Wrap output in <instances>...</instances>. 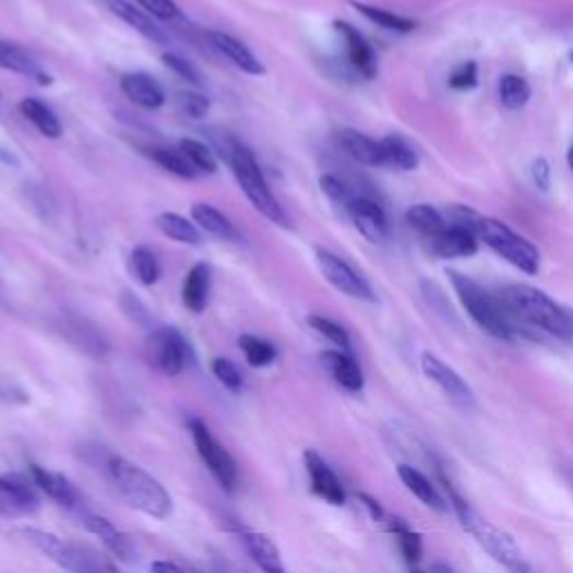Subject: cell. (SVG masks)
Wrapping results in <instances>:
<instances>
[{
    "mask_svg": "<svg viewBox=\"0 0 573 573\" xmlns=\"http://www.w3.org/2000/svg\"><path fill=\"white\" fill-rule=\"evenodd\" d=\"M40 506V491L29 475L0 473V515L27 517Z\"/></svg>",
    "mask_w": 573,
    "mask_h": 573,
    "instance_id": "cell-11",
    "label": "cell"
},
{
    "mask_svg": "<svg viewBox=\"0 0 573 573\" xmlns=\"http://www.w3.org/2000/svg\"><path fill=\"white\" fill-rule=\"evenodd\" d=\"M146 357L162 374L178 377L189 363V343L178 330L159 327L148 336Z\"/></svg>",
    "mask_w": 573,
    "mask_h": 573,
    "instance_id": "cell-9",
    "label": "cell"
},
{
    "mask_svg": "<svg viewBox=\"0 0 573 573\" xmlns=\"http://www.w3.org/2000/svg\"><path fill=\"white\" fill-rule=\"evenodd\" d=\"M566 164H569V168H571V172H573V144H571V148H569V153H566Z\"/></svg>",
    "mask_w": 573,
    "mask_h": 573,
    "instance_id": "cell-52",
    "label": "cell"
},
{
    "mask_svg": "<svg viewBox=\"0 0 573 573\" xmlns=\"http://www.w3.org/2000/svg\"><path fill=\"white\" fill-rule=\"evenodd\" d=\"M21 534L38 553H43L57 566L70 573H117V569L99 551L91 547L68 542L50 532H43V528H34V526L23 528Z\"/></svg>",
    "mask_w": 573,
    "mask_h": 573,
    "instance_id": "cell-5",
    "label": "cell"
},
{
    "mask_svg": "<svg viewBox=\"0 0 573 573\" xmlns=\"http://www.w3.org/2000/svg\"><path fill=\"white\" fill-rule=\"evenodd\" d=\"M479 249V238L468 229L459 225H449L446 231L430 238V251L437 258L453 260V258H468L475 255Z\"/></svg>",
    "mask_w": 573,
    "mask_h": 573,
    "instance_id": "cell-18",
    "label": "cell"
},
{
    "mask_svg": "<svg viewBox=\"0 0 573 573\" xmlns=\"http://www.w3.org/2000/svg\"><path fill=\"white\" fill-rule=\"evenodd\" d=\"M564 475H566V479H569V484H571V487H573V470H566Z\"/></svg>",
    "mask_w": 573,
    "mask_h": 573,
    "instance_id": "cell-53",
    "label": "cell"
},
{
    "mask_svg": "<svg viewBox=\"0 0 573 573\" xmlns=\"http://www.w3.org/2000/svg\"><path fill=\"white\" fill-rule=\"evenodd\" d=\"M229 166L236 175V180L242 189V193L247 195V200L253 204V208L270 219V223L289 229V217L283 211L280 202L274 198L267 180H264V175L255 162V155L238 144L229 157Z\"/></svg>",
    "mask_w": 573,
    "mask_h": 573,
    "instance_id": "cell-7",
    "label": "cell"
},
{
    "mask_svg": "<svg viewBox=\"0 0 573 573\" xmlns=\"http://www.w3.org/2000/svg\"><path fill=\"white\" fill-rule=\"evenodd\" d=\"M477 83H479V74H477V63L475 61L459 63L449 76V85L453 87V91H459V93L473 91V87H477Z\"/></svg>",
    "mask_w": 573,
    "mask_h": 573,
    "instance_id": "cell-44",
    "label": "cell"
},
{
    "mask_svg": "<svg viewBox=\"0 0 573 573\" xmlns=\"http://www.w3.org/2000/svg\"><path fill=\"white\" fill-rule=\"evenodd\" d=\"M307 325H310L314 332H319L323 338H327L332 345H336L338 349H343V351L349 349V345H351V343H349V334H347V330H345L343 325H338L336 321L314 314V317L307 319Z\"/></svg>",
    "mask_w": 573,
    "mask_h": 573,
    "instance_id": "cell-40",
    "label": "cell"
},
{
    "mask_svg": "<svg viewBox=\"0 0 573 573\" xmlns=\"http://www.w3.org/2000/svg\"><path fill=\"white\" fill-rule=\"evenodd\" d=\"M151 159L157 162L164 170L178 175L182 180H195L198 178V170L193 168V164L187 159V155L182 151H170V148H151L148 151Z\"/></svg>",
    "mask_w": 573,
    "mask_h": 573,
    "instance_id": "cell-38",
    "label": "cell"
},
{
    "mask_svg": "<svg viewBox=\"0 0 573 573\" xmlns=\"http://www.w3.org/2000/svg\"><path fill=\"white\" fill-rule=\"evenodd\" d=\"M189 430L193 437L195 451L204 466L211 470V475L217 479V484L227 491H234L238 484V464L231 457V453L217 442L208 426L202 419H191Z\"/></svg>",
    "mask_w": 573,
    "mask_h": 573,
    "instance_id": "cell-8",
    "label": "cell"
},
{
    "mask_svg": "<svg viewBox=\"0 0 573 573\" xmlns=\"http://www.w3.org/2000/svg\"><path fill=\"white\" fill-rule=\"evenodd\" d=\"M428 573H457L449 562H434Z\"/></svg>",
    "mask_w": 573,
    "mask_h": 573,
    "instance_id": "cell-50",
    "label": "cell"
},
{
    "mask_svg": "<svg viewBox=\"0 0 573 573\" xmlns=\"http://www.w3.org/2000/svg\"><path fill=\"white\" fill-rule=\"evenodd\" d=\"M357 500L368 509V513H370V517L374 520V522H385L387 520V513H385V509L379 504V500H374L372 496H368V493H357Z\"/></svg>",
    "mask_w": 573,
    "mask_h": 573,
    "instance_id": "cell-48",
    "label": "cell"
},
{
    "mask_svg": "<svg viewBox=\"0 0 573 573\" xmlns=\"http://www.w3.org/2000/svg\"><path fill=\"white\" fill-rule=\"evenodd\" d=\"M513 571H515V573H540V571H536L532 564H526V562H520Z\"/></svg>",
    "mask_w": 573,
    "mask_h": 573,
    "instance_id": "cell-51",
    "label": "cell"
},
{
    "mask_svg": "<svg viewBox=\"0 0 573 573\" xmlns=\"http://www.w3.org/2000/svg\"><path fill=\"white\" fill-rule=\"evenodd\" d=\"M305 468L310 475V487L317 498L332 506H343L347 502V493L338 475L332 470V466L317 453V451H305Z\"/></svg>",
    "mask_w": 573,
    "mask_h": 573,
    "instance_id": "cell-13",
    "label": "cell"
},
{
    "mask_svg": "<svg viewBox=\"0 0 573 573\" xmlns=\"http://www.w3.org/2000/svg\"><path fill=\"white\" fill-rule=\"evenodd\" d=\"M242 542L251 556V560L264 571V573H289L280 549L274 545V540L270 536H264L260 532H242Z\"/></svg>",
    "mask_w": 573,
    "mask_h": 573,
    "instance_id": "cell-24",
    "label": "cell"
},
{
    "mask_svg": "<svg viewBox=\"0 0 573 573\" xmlns=\"http://www.w3.org/2000/svg\"><path fill=\"white\" fill-rule=\"evenodd\" d=\"M208 40H211V46L223 55L225 59H229L236 68H240L242 72L251 74V76H262L264 74V65L262 61L244 46L242 40L234 38L231 34H225V32H208L206 34Z\"/></svg>",
    "mask_w": 573,
    "mask_h": 573,
    "instance_id": "cell-19",
    "label": "cell"
},
{
    "mask_svg": "<svg viewBox=\"0 0 573 573\" xmlns=\"http://www.w3.org/2000/svg\"><path fill=\"white\" fill-rule=\"evenodd\" d=\"M130 272L142 285L151 287L162 278V264L148 247H138L130 253Z\"/></svg>",
    "mask_w": 573,
    "mask_h": 573,
    "instance_id": "cell-37",
    "label": "cell"
},
{
    "mask_svg": "<svg viewBox=\"0 0 573 573\" xmlns=\"http://www.w3.org/2000/svg\"><path fill=\"white\" fill-rule=\"evenodd\" d=\"M148 16H155L159 21H172L180 16V8L175 0H138Z\"/></svg>",
    "mask_w": 573,
    "mask_h": 573,
    "instance_id": "cell-46",
    "label": "cell"
},
{
    "mask_svg": "<svg viewBox=\"0 0 573 573\" xmlns=\"http://www.w3.org/2000/svg\"><path fill=\"white\" fill-rule=\"evenodd\" d=\"M121 91L123 95L142 108L148 110H157L164 106L166 95H164V87L148 74L144 72H130L121 76Z\"/></svg>",
    "mask_w": 573,
    "mask_h": 573,
    "instance_id": "cell-21",
    "label": "cell"
},
{
    "mask_svg": "<svg viewBox=\"0 0 573 573\" xmlns=\"http://www.w3.org/2000/svg\"><path fill=\"white\" fill-rule=\"evenodd\" d=\"M0 68L36 79L40 85L52 83V79L40 70V65L32 59V55H27L21 46L10 40H0Z\"/></svg>",
    "mask_w": 573,
    "mask_h": 573,
    "instance_id": "cell-27",
    "label": "cell"
},
{
    "mask_svg": "<svg viewBox=\"0 0 573 573\" xmlns=\"http://www.w3.org/2000/svg\"><path fill=\"white\" fill-rule=\"evenodd\" d=\"M351 223H355L357 231L372 244H383L390 238V225L387 215L379 202L372 198H357L347 206Z\"/></svg>",
    "mask_w": 573,
    "mask_h": 573,
    "instance_id": "cell-14",
    "label": "cell"
},
{
    "mask_svg": "<svg viewBox=\"0 0 573 573\" xmlns=\"http://www.w3.org/2000/svg\"><path fill=\"white\" fill-rule=\"evenodd\" d=\"M532 180L536 184V189H540L542 193H547L551 189V166L545 157L534 159L532 164Z\"/></svg>",
    "mask_w": 573,
    "mask_h": 573,
    "instance_id": "cell-47",
    "label": "cell"
},
{
    "mask_svg": "<svg viewBox=\"0 0 573 573\" xmlns=\"http://www.w3.org/2000/svg\"><path fill=\"white\" fill-rule=\"evenodd\" d=\"M343 148L355 157L363 166H383V153H381V142L363 135L359 130H341L338 135Z\"/></svg>",
    "mask_w": 573,
    "mask_h": 573,
    "instance_id": "cell-29",
    "label": "cell"
},
{
    "mask_svg": "<svg viewBox=\"0 0 573 573\" xmlns=\"http://www.w3.org/2000/svg\"><path fill=\"white\" fill-rule=\"evenodd\" d=\"M396 475L404 481V487L428 509L437 511V513H449V500L437 491L434 484L415 466L410 464H399L396 466Z\"/></svg>",
    "mask_w": 573,
    "mask_h": 573,
    "instance_id": "cell-20",
    "label": "cell"
},
{
    "mask_svg": "<svg viewBox=\"0 0 573 573\" xmlns=\"http://www.w3.org/2000/svg\"><path fill=\"white\" fill-rule=\"evenodd\" d=\"M410 573H426V571H421V569H417V566H413V571Z\"/></svg>",
    "mask_w": 573,
    "mask_h": 573,
    "instance_id": "cell-54",
    "label": "cell"
},
{
    "mask_svg": "<svg viewBox=\"0 0 573 573\" xmlns=\"http://www.w3.org/2000/svg\"><path fill=\"white\" fill-rule=\"evenodd\" d=\"M500 102L506 110H522L528 99H532V85H528V81L524 76H517V74H504L500 79Z\"/></svg>",
    "mask_w": 573,
    "mask_h": 573,
    "instance_id": "cell-36",
    "label": "cell"
},
{
    "mask_svg": "<svg viewBox=\"0 0 573 573\" xmlns=\"http://www.w3.org/2000/svg\"><path fill=\"white\" fill-rule=\"evenodd\" d=\"M571 59H573V52H571Z\"/></svg>",
    "mask_w": 573,
    "mask_h": 573,
    "instance_id": "cell-55",
    "label": "cell"
},
{
    "mask_svg": "<svg viewBox=\"0 0 573 573\" xmlns=\"http://www.w3.org/2000/svg\"><path fill=\"white\" fill-rule=\"evenodd\" d=\"M446 276L459 302L464 305V310L484 332L500 341H515L517 336H532V332H526L528 325H524L520 319L513 317V312L509 310L500 296H493L489 289H484L479 283H475L473 278L455 270H449Z\"/></svg>",
    "mask_w": 573,
    "mask_h": 573,
    "instance_id": "cell-2",
    "label": "cell"
},
{
    "mask_svg": "<svg viewBox=\"0 0 573 573\" xmlns=\"http://www.w3.org/2000/svg\"><path fill=\"white\" fill-rule=\"evenodd\" d=\"M104 5L108 8L110 14H115L126 25H130L132 29L140 32L144 38L157 43V46H166L168 43V36L164 34V29L159 25H155V21L146 12H142L132 3H128V0H104Z\"/></svg>",
    "mask_w": 573,
    "mask_h": 573,
    "instance_id": "cell-23",
    "label": "cell"
},
{
    "mask_svg": "<svg viewBox=\"0 0 573 573\" xmlns=\"http://www.w3.org/2000/svg\"><path fill=\"white\" fill-rule=\"evenodd\" d=\"M180 151L187 155V159L193 164L195 170L200 172H215L217 170V159L211 146L198 140H182Z\"/></svg>",
    "mask_w": 573,
    "mask_h": 573,
    "instance_id": "cell-39",
    "label": "cell"
},
{
    "mask_svg": "<svg viewBox=\"0 0 573 573\" xmlns=\"http://www.w3.org/2000/svg\"><path fill=\"white\" fill-rule=\"evenodd\" d=\"M23 117L34 123V128L40 132L43 138H48V140H59L63 135V126L59 121V117L55 115V110L48 106V104H43L40 99L36 97H25L21 104H19Z\"/></svg>",
    "mask_w": 573,
    "mask_h": 573,
    "instance_id": "cell-28",
    "label": "cell"
},
{
    "mask_svg": "<svg viewBox=\"0 0 573 573\" xmlns=\"http://www.w3.org/2000/svg\"><path fill=\"white\" fill-rule=\"evenodd\" d=\"M317 262H319V270L321 274L327 278V283L332 287H336L341 294L349 296V298H357V300H366V302H374L377 294L370 287V283L347 264L341 255L327 251V249H317Z\"/></svg>",
    "mask_w": 573,
    "mask_h": 573,
    "instance_id": "cell-10",
    "label": "cell"
},
{
    "mask_svg": "<svg viewBox=\"0 0 573 573\" xmlns=\"http://www.w3.org/2000/svg\"><path fill=\"white\" fill-rule=\"evenodd\" d=\"M191 217L202 231H206L213 238H219L225 242H240L242 240L240 231L234 227L231 219L223 211H217L211 204H193Z\"/></svg>",
    "mask_w": 573,
    "mask_h": 573,
    "instance_id": "cell-25",
    "label": "cell"
},
{
    "mask_svg": "<svg viewBox=\"0 0 573 573\" xmlns=\"http://www.w3.org/2000/svg\"><path fill=\"white\" fill-rule=\"evenodd\" d=\"M500 298L524 325L542 330L560 343L573 347V307L558 302L538 287L513 283L500 291Z\"/></svg>",
    "mask_w": 573,
    "mask_h": 573,
    "instance_id": "cell-1",
    "label": "cell"
},
{
    "mask_svg": "<svg viewBox=\"0 0 573 573\" xmlns=\"http://www.w3.org/2000/svg\"><path fill=\"white\" fill-rule=\"evenodd\" d=\"M108 475L115 489L132 509H138L153 520H166L172 513V498L164 489V484L135 462L126 457H110Z\"/></svg>",
    "mask_w": 573,
    "mask_h": 573,
    "instance_id": "cell-3",
    "label": "cell"
},
{
    "mask_svg": "<svg viewBox=\"0 0 573 573\" xmlns=\"http://www.w3.org/2000/svg\"><path fill=\"white\" fill-rule=\"evenodd\" d=\"M351 8H355L363 19H368L370 23L387 29V32H396V34H408L417 27V23L413 19H406L402 14H394L390 10H383V8H374V5H368V3H359V0H351L349 3Z\"/></svg>",
    "mask_w": 573,
    "mask_h": 573,
    "instance_id": "cell-33",
    "label": "cell"
},
{
    "mask_svg": "<svg viewBox=\"0 0 573 573\" xmlns=\"http://www.w3.org/2000/svg\"><path fill=\"white\" fill-rule=\"evenodd\" d=\"M81 522L83 526L91 532L93 536L99 538V542L117 558V560H123V562H130L132 556H135V547H132L130 538L119 532V528L106 520L104 515H97V513H81Z\"/></svg>",
    "mask_w": 573,
    "mask_h": 573,
    "instance_id": "cell-16",
    "label": "cell"
},
{
    "mask_svg": "<svg viewBox=\"0 0 573 573\" xmlns=\"http://www.w3.org/2000/svg\"><path fill=\"white\" fill-rule=\"evenodd\" d=\"M238 345L251 368H267L278 359V349L270 341H264L260 336L242 334L238 338Z\"/></svg>",
    "mask_w": 573,
    "mask_h": 573,
    "instance_id": "cell-35",
    "label": "cell"
},
{
    "mask_svg": "<svg viewBox=\"0 0 573 573\" xmlns=\"http://www.w3.org/2000/svg\"><path fill=\"white\" fill-rule=\"evenodd\" d=\"M387 524V532L394 534L396 542H399V549L404 553V560L410 564V566H417L419 560H421V553H423V542H421V536L417 532H413V528L399 520V517H387L385 520Z\"/></svg>",
    "mask_w": 573,
    "mask_h": 573,
    "instance_id": "cell-34",
    "label": "cell"
},
{
    "mask_svg": "<svg viewBox=\"0 0 573 573\" xmlns=\"http://www.w3.org/2000/svg\"><path fill=\"white\" fill-rule=\"evenodd\" d=\"M470 231L479 238V242L491 247L520 272L528 276H536L540 272V251L536 249V244L515 234L502 219L475 215L470 223Z\"/></svg>",
    "mask_w": 573,
    "mask_h": 573,
    "instance_id": "cell-6",
    "label": "cell"
},
{
    "mask_svg": "<svg viewBox=\"0 0 573 573\" xmlns=\"http://www.w3.org/2000/svg\"><path fill=\"white\" fill-rule=\"evenodd\" d=\"M444 481V489L449 493V504L451 509L457 513L459 524L466 528V532L475 538V542L487 551L493 560L502 562L509 569H515L520 562H524L522 558V549L517 547V542L513 540L511 534H506L504 528L496 526L491 520L484 517L479 511H475L462 496L459 491L453 487L451 479L446 475H442Z\"/></svg>",
    "mask_w": 573,
    "mask_h": 573,
    "instance_id": "cell-4",
    "label": "cell"
},
{
    "mask_svg": "<svg viewBox=\"0 0 573 573\" xmlns=\"http://www.w3.org/2000/svg\"><path fill=\"white\" fill-rule=\"evenodd\" d=\"M29 477L34 479V484L38 487L40 493H46L50 500H55L57 504L65 506V509H79L81 498L79 491L74 489V484L55 470H48L46 466H38L32 464L29 466Z\"/></svg>",
    "mask_w": 573,
    "mask_h": 573,
    "instance_id": "cell-17",
    "label": "cell"
},
{
    "mask_svg": "<svg viewBox=\"0 0 573 573\" xmlns=\"http://www.w3.org/2000/svg\"><path fill=\"white\" fill-rule=\"evenodd\" d=\"M334 27L345 38L351 68H355L363 79H374L379 74V63H377V55L368 43V38L355 25H349L345 21H336Z\"/></svg>",
    "mask_w": 573,
    "mask_h": 573,
    "instance_id": "cell-15",
    "label": "cell"
},
{
    "mask_svg": "<svg viewBox=\"0 0 573 573\" xmlns=\"http://www.w3.org/2000/svg\"><path fill=\"white\" fill-rule=\"evenodd\" d=\"M211 294V270L204 262L193 264L182 283V302L189 312L202 314Z\"/></svg>",
    "mask_w": 573,
    "mask_h": 573,
    "instance_id": "cell-26",
    "label": "cell"
},
{
    "mask_svg": "<svg viewBox=\"0 0 573 573\" xmlns=\"http://www.w3.org/2000/svg\"><path fill=\"white\" fill-rule=\"evenodd\" d=\"M162 61H164V65H166L168 70H172L180 79H184L187 83H193V85H198V87L204 83L202 72H200L191 61H187L184 57L166 52V55L162 57Z\"/></svg>",
    "mask_w": 573,
    "mask_h": 573,
    "instance_id": "cell-42",
    "label": "cell"
},
{
    "mask_svg": "<svg viewBox=\"0 0 573 573\" xmlns=\"http://www.w3.org/2000/svg\"><path fill=\"white\" fill-rule=\"evenodd\" d=\"M321 191H323L334 204H343L345 208L357 200V195L351 193V189H349L341 178H336V175H323V178H321Z\"/></svg>",
    "mask_w": 573,
    "mask_h": 573,
    "instance_id": "cell-43",
    "label": "cell"
},
{
    "mask_svg": "<svg viewBox=\"0 0 573 573\" xmlns=\"http://www.w3.org/2000/svg\"><path fill=\"white\" fill-rule=\"evenodd\" d=\"M406 223L428 238H434L449 229V217L430 204L410 206L406 213Z\"/></svg>",
    "mask_w": 573,
    "mask_h": 573,
    "instance_id": "cell-31",
    "label": "cell"
},
{
    "mask_svg": "<svg viewBox=\"0 0 573 573\" xmlns=\"http://www.w3.org/2000/svg\"><path fill=\"white\" fill-rule=\"evenodd\" d=\"M178 108L182 115H187L191 119H204L208 108H211V102L204 95L189 91V93L178 95Z\"/></svg>",
    "mask_w": 573,
    "mask_h": 573,
    "instance_id": "cell-45",
    "label": "cell"
},
{
    "mask_svg": "<svg viewBox=\"0 0 573 573\" xmlns=\"http://www.w3.org/2000/svg\"><path fill=\"white\" fill-rule=\"evenodd\" d=\"M155 225L166 238L180 242V244H200L202 242V234H200L198 225L191 223V219L178 215V213H159L155 219Z\"/></svg>",
    "mask_w": 573,
    "mask_h": 573,
    "instance_id": "cell-32",
    "label": "cell"
},
{
    "mask_svg": "<svg viewBox=\"0 0 573 573\" xmlns=\"http://www.w3.org/2000/svg\"><path fill=\"white\" fill-rule=\"evenodd\" d=\"M211 370H213V377L223 383L227 390L231 392H240L242 390V372L238 370V366L229 359H213L211 363Z\"/></svg>",
    "mask_w": 573,
    "mask_h": 573,
    "instance_id": "cell-41",
    "label": "cell"
},
{
    "mask_svg": "<svg viewBox=\"0 0 573 573\" xmlns=\"http://www.w3.org/2000/svg\"><path fill=\"white\" fill-rule=\"evenodd\" d=\"M421 370L439 390H442L449 396V399L457 408L475 410V406H477L475 392L462 379V374L455 368H451L446 361H442L439 357L430 355V351H423V355H421Z\"/></svg>",
    "mask_w": 573,
    "mask_h": 573,
    "instance_id": "cell-12",
    "label": "cell"
},
{
    "mask_svg": "<svg viewBox=\"0 0 573 573\" xmlns=\"http://www.w3.org/2000/svg\"><path fill=\"white\" fill-rule=\"evenodd\" d=\"M321 361L325 370L332 374V379L347 392H361L366 385L363 372L359 363L351 359L343 349H327L321 355Z\"/></svg>",
    "mask_w": 573,
    "mask_h": 573,
    "instance_id": "cell-22",
    "label": "cell"
},
{
    "mask_svg": "<svg viewBox=\"0 0 573 573\" xmlns=\"http://www.w3.org/2000/svg\"><path fill=\"white\" fill-rule=\"evenodd\" d=\"M381 153H383V166H390L396 170H415L419 166V153L408 140L399 135L383 138Z\"/></svg>",
    "mask_w": 573,
    "mask_h": 573,
    "instance_id": "cell-30",
    "label": "cell"
},
{
    "mask_svg": "<svg viewBox=\"0 0 573 573\" xmlns=\"http://www.w3.org/2000/svg\"><path fill=\"white\" fill-rule=\"evenodd\" d=\"M151 573H195V571H189L180 566L178 562H170V560H155L151 564Z\"/></svg>",
    "mask_w": 573,
    "mask_h": 573,
    "instance_id": "cell-49",
    "label": "cell"
}]
</instances>
